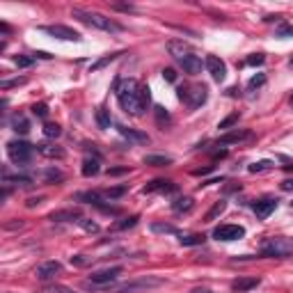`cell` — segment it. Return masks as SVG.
<instances>
[{
    "instance_id": "cell-1",
    "label": "cell",
    "mask_w": 293,
    "mask_h": 293,
    "mask_svg": "<svg viewBox=\"0 0 293 293\" xmlns=\"http://www.w3.org/2000/svg\"><path fill=\"white\" fill-rule=\"evenodd\" d=\"M115 92H117V101H119L121 110H124L126 115H133V117H142L151 103L149 87L140 85L135 78L119 80L117 87H115Z\"/></svg>"
},
{
    "instance_id": "cell-2",
    "label": "cell",
    "mask_w": 293,
    "mask_h": 293,
    "mask_svg": "<svg viewBox=\"0 0 293 293\" xmlns=\"http://www.w3.org/2000/svg\"><path fill=\"white\" fill-rule=\"evenodd\" d=\"M168 53L172 55L174 62H176L185 73H190V76L202 73V58H199L197 53H192L183 42H170L168 44Z\"/></svg>"
},
{
    "instance_id": "cell-3",
    "label": "cell",
    "mask_w": 293,
    "mask_h": 293,
    "mask_svg": "<svg viewBox=\"0 0 293 293\" xmlns=\"http://www.w3.org/2000/svg\"><path fill=\"white\" fill-rule=\"evenodd\" d=\"M71 16L78 18L80 23L90 25V28H96V30L110 32V35H117V32L124 30L119 23H115L113 18H108L106 14H101V12H90V9H80V7H73V9H71Z\"/></svg>"
},
{
    "instance_id": "cell-4",
    "label": "cell",
    "mask_w": 293,
    "mask_h": 293,
    "mask_svg": "<svg viewBox=\"0 0 293 293\" xmlns=\"http://www.w3.org/2000/svg\"><path fill=\"white\" fill-rule=\"evenodd\" d=\"M261 254L268 259H284L293 254V238L287 236H273L261 243Z\"/></svg>"
},
{
    "instance_id": "cell-5",
    "label": "cell",
    "mask_w": 293,
    "mask_h": 293,
    "mask_svg": "<svg viewBox=\"0 0 293 293\" xmlns=\"http://www.w3.org/2000/svg\"><path fill=\"white\" fill-rule=\"evenodd\" d=\"M165 284L163 277H156V275H142V277H135V280L126 282L121 287H117L113 293H140V291H151V289H158Z\"/></svg>"
},
{
    "instance_id": "cell-6",
    "label": "cell",
    "mask_w": 293,
    "mask_h": 293,
    "mask_svg": "<svg viewBox=\"0 0 293 293\" xmlns=\"http://www.w3.org/2000/svg\"><path fill=\"white\" fill-rule=\"evenodd\" d=\"M7 156L14 165H25L32 158V144H28L25 140H12L7 142Z\"/></svg>"
},
{
    "instance_id": "cell-7",
    "label": "cell",
    "mask_w": 293,
    "mask_h": 293,
    "mask_svg": "<svg viewBox=\"0 0 293 293\" xmlns=\"http://www.w3.org/2000/svg\"><path fill=\"white\" fill-rule=\"evenodd\" d=\"M179 99L188 108H199L206 101V87L204 85H183V87H179Z\"/></svg>"
},
{
    "instance_id": "cell-8",
    "label": "cell",
    "mask_w": 293,
    "mask_h": 293,
    "mask_svg": "<svg viewBox=\"0 0 293 293\" xmlns=\"http://www.w3.org/2000/svg\"><path fill=\"white\" fill-rule=\"evenodd\" d=\"M121 273H124L121 266H113V268L96 270V273H92V275H90V284H94V287H106V284H113V282L117 280Z\"/></svg>"
},
{
    "instance_id": "cell-9",
    "label": "cell",
    "mask_w": 293,
    "mask_h": 293,
    "mask_svg": "<svg viewBox=\"0 0 293 293\" xmlns=\"http://www.w3.org/2000/svg\"><path fill=\"white\" fill-rule=\"evenodd\" d=\"M243 236H245V229L240 227V225H220V227L213 229V238L225 240V243H229V240H240Z\"/></svg>"
},
{
    "instance_id": "cell-10",
    "label": "cell",
    "mask_w": 293,
    "mask_h": 293,
    "mask_svg": "<svg viewBox=\"0 0 293 293\" xmlns=\"http://www.w3.org/2000/svg\"><path fill=\"white\" fill-rule=\"evenodd\" d=\"M42 32L55 37V39H62V42H80V39H83L80 32L71 30V28H66V25H44Z\"/></svg>"
},
{
    "instance_id": "cell-11",
    "label": "cell",
    "mask_w": 293,
    "mask_h": 293,
    "mask_svg": "<svg viewBox=\"0 0 293 293\" xmlns=\"http://www.w3.org/2000/svg\"><path fill=\"white\" fill-rule=\"evenodd\" d=\"M204 64H206L211 78H213L216 83H222V80H225V76H227V64H225V62H222L218 55H206Z\"/></svg>"
},
{
    "instance_id": "cell-12",
    "label": "cell",
    "mask_w": 293,
    "mask_h": 293,
    "mask_svg": "<svg viewBox=\"0 0 293 293\" xmlns=\"http://www.w3.org/2000/svg\"><path fill=\"white\" fill-rule=\"evenodd\" d=\"M60 273H62V263L60 261H44L35 268V277L37 280H42V282L53 280V277L60 275Z\"/></svg>"
},
{
    "instance_id": "cell-13",
    "label": "cell",
    "mask_w": 293,
    "mask_h": 293,
    "mask_svg": "<svg viewBox=\"0 0 293 293\" xmlns=\"http://www.w3.org/2000/svg\"><path fill=\"white\" fill-rule=\"evenodd\" d=\"M275 209H277V199H259V202L252 204V211L257 213L259 220H266Z\"/></svg>"
},
{
    "instance_id": "cell-14",
    "label": "cell",
    "mask_w": 293,
    "mask_h": 293,
    "mask_svg": "<svg viewBox=\"0 0 293 293\" xmlns=\"http://www.w3.org/2000/svg\"><path fill=\"white\" fill-rule=\"evenodd\" d=\"M156 190H161V192H174V190H176V185H174L172 181L156 179V181H151V183H147V185L142 188L144 195H149V192H156Z\"/></svg>"
},
{
    "instance_id": "cell-15",
    "label": "cell",
    "mask_w": 293,
    "mask_h": 293,
    "mask_svg": "<svg viewBox=\"0 0 293 293\" xmlns=\"http://www.w3.org/2000/svg\"><path fill=\"white\" fill-rule=\"evenodd\" d=\"M80 218H83V216H80L78 211L66 209V211H53V213L48 216V220H53V222H76V225H78Z\"/></svg>"
},
{
    "instance_id": "cell-16",
    "label": "cell",
    "mask_w": 293,
    "mask_h": 293,
    "mask_svg": "<svg viewBox=\"0 0 293 293\" xmlns=\"http://www.w3.org/2000/svg\"><path fill=\"white\" fill-rule=\"evenodd\" d=\"M37 151L42 156H46V158H64V149L62 147H58V144H51V142H39L37 144Z\"/></svg>"
},
{
    "instance_id": "cell-17",
    "label": "cell",
    "mask_w": 293,
    "mask_h": 293,
    "mask_svg": "<svg viewBox=\"0 0 293 293\" xmlns=\"http://www.w3.org/2000/svg\"><path fill=\"white\" fill-rule=\"evenodd\" d=\"M259 277H238V280L232 284V289L236 293H247V291H252V289H257L259 287Z\"/></svg>"
},
{
    "instance_id": "cell-18",
    "label": "cell",
    "mask_w": 293,
    "mask_h": 293,
    "mask_svg": "<svg viewBox=\"0 0 293 293\" xmlns=\"http://www.w3.org/2000/svg\"><path fill=\"white\" fill-rule=\"evenodd\" d=\"M80 172H83V176H96V174L101 172V161H99V156H87L83 161V168H80Z\"/></svg>"
},
{
    "instance_id": "cell-19",
    "label": "cell",
    "mask_w": 293,
    "mask_h": 293,
    "mask_svg": "<svg viewBox=\"0 0 293 293\" xmlns=\"http://www.w3.org/2000/svg\"><path fill=\"white\" fill-rule=\"evenodd\" d=\"M252 138V133L247 131H232V133H225L218 142L220 144H236V142H243V140H250Z\"/></svg>"
},
{
    "instance_id": "cell-20",
    "label": "cell",
    "mask_w": 293,
    "mask_h": 293,
    "mask_svg": "<svg viewBox=\"0 0 293 293\" xmlns=\"http://www.w3.org/2000/svg\"><path fill=\"white\" fill-rule=\"evenodd\" d=\"M204 240H206V236H204V234H181V236H179V243H181L183 247L202 245Z\"/></svg>"
},
{
    "instance_id": "cell-21",
    "label": "cell",
    "mask_w": 293,
    "mask_h": 293,
    "mask_svg": "<svg viewBox=\"0 0 293 293\" xmlns=\"http://www.w3.org/2000/svg\"><path fill=\"white\" fill-rule=\"evenodd\" d=\"M225 211H227V202H225V199H220V202L213 204V206H211V211L206 213V216H204V222H213V220H218V218H220L222 213H225Z\"/></svg>"
},
{
    "instance_id": "cell-22",
    "label": "cell",
    "mask_w": 293,
    "mask_h": 293,
    "mask_svg": "<svg viewBox=\"0 0 293 293\" xmlns=\"http://www.w3.org/2000/svg\"><path fill=\"white\" fill-rule=\"evenodd\" d=\"M76 199H78V202H85V204H94V206H99V209L103 206V204H101L103 202L101 192H78Z\"/></svg>"
},
{
    "instance_id": "cell-23",
    "label": "cell",
    "mask_w": 293,
    "mask_h": 293,
    "mask_svg": "<svg viewBox=\"0 0 293 293\" xmlns=\"http://www.w3.org/2000/svg\"><path fill=\"white\" fill-rule=\"evenodd\" d=\"M192 206H195L192 197H176L172 202V211H174V213H188Z\"/></svg>"
},
{
    "instance_id": "cell-24",
    "label": "cell",
    "mask_w": 293,
    "mask_h": 293,
    "mask_svg": "<svg viewBox=\"0 0 293 293\" xmlns=\"http://www.w3.org/2000/svg\"><path fill=\"white\" fill-rule=\"evenodd\" d=\"M117 128H119V133L121 135H124V138H128V140H133V142H149V138H147V135H144V133H140V131H133V128H126V126H117Z\"/></svg>"
},
{
    "instance_id": "cell-25",
    "label": "cell",
    "mask_w": 293,
    "mask_h": 293,
    "mask_svg": "<svg viewBox=\"0 0 293 293\" xmlns=\"http://www.w3.org/2000/svg\"><path fill=\"white\" fill-rule=\"evenodd\" d=\"M9 124H12V128L16 133H21V135H25V133L30 131V124H28V119H25L23 115H14Z\"/></svg>"
},
{
    "instance_id": "cell-26",
    "label": "cell",
    "mask_w": 293,
    "mask_h": 293,
    "mask_svg": "<svg viewBox=\"0 0 293 293\" xmlns=\"http://www.w3.org/2000/svg\"><path fill=\"white\" fill-rule=\"evenodd\" d=\"M144 165L165 168V165H172V158H170V156H144Z\"/></svg>"
},
{
    "instance_id": "cell-27",
    "label": "cell",
    "mask_w": 293,
    "mask_h": 293,
    "mask_svg": "<svg viewBox=\"0 0 293 293\" xmlns=\"http://www.w3.org/2000/svg\"><path fill=\"white\" fill-rule=\"evenodd\" d=\"M2 183L9 185V183H18V185H30L32 179L28 176V174H16V176H9V174H2Z\"/></svg>"
},
{
    "instance_id": "cell-28",
    "label": "cell",
    "mask_w": 293,
    "mask_h": 293,
    "mask_svg": "<svg viewBox=\"0 0 293 293\" xmlns=\"http://www.w3.org/2000/svg\"><path fill=\"white\" fill-rule=\"evenodd\" d=\"M126 185H113V188H106V190H101L103 199H119L121 195H126Z\"/></svg>"
},
{
    "instance_id": "cell-29",
    "label": "cell",
    "mask_w": 293,
    "mask_h": 293,
    "mask_svg": "<svg viewBox=\"0 0 293 293\" xmlns=\"http://www.w3.org/2000/svg\"><path fill=\"white\" fill-rule=\"evenodd\" d=\"M96 124H99V128H110V115L106 108L96 110Z\"/></svg>"
},
{
    "instance_id": "cell-30",
    "label": "cell",
    "mask_w": 293,
    "mask_h": 293,
    "mask_svg": "<svg viewBox=\"0 0 293 293\" xmlns=\"http://www.w3.org/2000/svg\"><path fill=\"white\" fill-rule=\"evenodd\" d=\"M156 121L165 128V126L172 124V117H170V113H165V108H161V106H156Z\"/></svg>"
},
{
    "instance_id": "cell-31",
    "label": "cell",
    "mask_w": 293,
    "mask_h": 293,
    "mask_svg": "<svg viewBox=\"0 0 293 293\" xmlns=\"http://www.w3.org/2000/svg\"><path fill=\"white\" fill-rule=\"evenodd\" d=\"M60 133H62L60 124H51V121L44 124V135H46V138H60Z\"/></svg>"
},
{
    "instance_id": "cell-32",
    "label": "cell",
    "mask_w": 293,
    "mask_h": 293,
    "mask_svg": "<svg viewBox=\"0 0 293 293\" xmlns=\"http://www.w3.org/2000/svg\"><path fill=\"white\" fill-rule=\"evenodd\" d=\"M119 55H124V53H113V55H106L103 60L94 62V64H92L90 69H92V71H99V69H103V66H106V64H110V62H115V60H117V58H119Z\"/></svg>"
},
{
    "instance_id": "cell-33",
    "label": "cell",
    "mask_w": 293,
    "mask_h": 293,
    "mask_svg": "<svg viewBox=\"0 0 293 293\" xmlns=\"http://www.w3.org/2000/svg\"><path fill=\"white\" fill-rule=\"evenodd\" d=\"M266 85V76L263 73H257V76H252L250 80H247V90H259V87H263Z\"/></svg>"
},
{
    "instance_id": "cell-34",
    "label": "cell",
    "mask_w": 293,
    "mask_h": 293,
    "mask_svg": "<svg viewBox=\"0 0 293 293\" xmlns=\"http://www.w3.org/2000/svg\"><path fill=\"white\" fill-rule=\"evenodd\" d=\"M94 261V257H87V254H73L71 257V263L78 266V268H85V266H90Z\"/></svg>"
},
{
    "instance_id": "cell-35",
    "label": "cell",
    "mask_w": 293,
    "mask_h": 293,
    "mask_svg": "<svg viewBox=\"0 0 293 293\" xmlns=\"http://www.w3.org/2000/svg\"><path fill=\"white\" fill-rule=\"evenodd\" d=\"M275 37H280V39H289V37H293V25L289 23H280L275 30Z\"/></svg>"
},
{
    "instance_id": "cell-36",
    "label": "cell",
    "mask_w": 293,
    "mask_h": 293,
    "mask_svg": "<svg viewBox=\"0 0 293 293\" xmlns=\"http://www.w3.org/2000/svg\"><path fill=\"white\" fill-rule=\"evenodd\" d=\"M14 64H16L18 69H28V66L35 64V58H28V55H16V58H14Z\"/></svg>"
},
{
    "instance_id": "cell-37",
    "label": "cell",
    "mask_w": 293,
    "mask_h": 293,
    "mask_svg": "<svg viewBox=\"0 0 293 293\" xmlns=\"http://www.w3.org/2000/svg\"><path fill=\"white\" fill-rule=\"evenodd\" d=\"M78 225H80L85 232H90V234H99V229H101L99 225H96V222L87 220V218H80V220H78Z\"/></svg>"
},
{
    "instance_id": "cell-38",
    "label": "cell",
    "mask_w": 293,
    "mask_h": 293,
    "mask_svg": "<svg viewBox=\"0 0 293 293\" xmlns=\"http://www.w3.org/2000/svg\"><path fill=\"white\" fill-rule=\"evenodd\" d=\"M151 232H156V234H176V229H174L172 225H163V222H154V225H151Z\"/></svg>"
},
{
    "instance_id": "cell-39",
    "label": "cell",
    "mask_w": 293,
    "mask_h": 293,
    "mask_svg": "<svg viewBox=\"0 0 293 293\" xmlns=\"http://www.w3.org/2000/svg\"><path fill=\"white\" fill-rule=\"evenodd\" d=\"M62 179H64V174L58 172V170H46V172H44V181H46V183H53V181H62Z\"/></svg>"
},
{
    "instance_id": "cell-40",
    "label": "cell",
    "mask_w": 293,
    "mask_h": 293,
    "mask_svg": "<svg viewBox=\"0 0 293 293\" xmlns=\"http://www.w3.org/2000/svg\"><path fill=\"white\" fill-rule=\"evenodd\" d=\"M39 293H73L71 289L62 287V284H48V287H44Z\"/></svg>"
},
{
    "instance_id": "cell-41",
    "label": "cell",
    "mask_w": 293,
    "mask_h": 293,
    "mask_svg": "<svg viewBox=\"0 0 293 293\" xmlns=\"http://www.w3.org/2000/svg\"><path fill=\"white\" fill-rule=\"evenodd\" d=\"M32 115L39 117V119H46L48 117V106L46 103H35V106H32Z\"/></svg>"
},
{
    "instance_id": "cell-42",
    "label": "cell",
    "mask_w": 293,
    "mask_h": 293,
    "mask_svg": "<svg viewBox=\"0 0 293 293\" xmlns=\"http://www.w3.org/2000/svg\"><path fill=\"white\" fill-rule=\"evenodd\" d=\"M270 168H273V163L270 161H259V163H252L247 170H250L252 174H257V172H263V170H270Z\"/></svg>"
},
{
    "instance_id": "cell-43",
    "label": "cell",
    "mask_w": 293,
    "mask_h": 293,
    "mask_svg": "<svg viewBox=\"0 0 293 293\" xmlns=\"http://www.w3.org/2000/svg\"><path fill=\"white\" fill-rule=\"evenodd\" d=\"M28 80L25 78H16V80H2L0 83V90H9V87H18V85H25Z\"/></svg>"
},
{
    "instance_id": "cell-44",
    "label": "cell",
    "mask_w": 293,
    "mask_h": 293,
    "mask_svg": "<svg viewBox=\"0 0 293 293\" xmlns=\"http://www.w3.org/2000/svg\"><path fill=\"white\" fill-rule=\"evenodd\" d=\"M138 225V216H131V218H126L124 222H117L115 227L117 229H131V227H135Z\"/></svg>"
},
{
    "instance_id": "cell-45",
    "label": "cell",
    "mask_w": 293,
    "mask_h": 293,
    "mask_svg": "<svg viewBox=\"0 0 293 293\" xmlns=\"http://www.w3.org/2000/svg\"><path fill=\"white\" fill-rule=\"evenodd\" d=\"M236 121H238V113H232L227 119H222V121H220V126H218V128H232Z\"/></svg>"
},
{
    "instance_id": "cell-46",
    "label": "cell",
    "mask_w": 293,
    "mask_h": 293,
    "mask_svg": "<svg viewBox=\"0 0 293 293\" xmlns=\"http://www.w3.org/2000/svg\"><path fill=\"white\" fill-rule=\"evenodd\" d=\"M163 78H165L168 83H174V80H176V71H174V69H163Z\"/></svg>"
},
{
    "instance_id": "cell-47",
    "label": "cell",
    "mask_w": 293,
    "mask_h": 293,
    "mask_svg": "<svg viewBox=\"0 0 293 293\" xmlns=\"http://www.w3.org/2000/svg\"><path fill=\"white\" fill-rule=\"evenodd\" d=\"M263 60H266V58H263L261 53H257V55H252V58H247L245 64H263Z\"/></svg>"
},
{
    "instance_id": "cell-48",
    "label": "cell",
    "mask_w": 293,
    "mask_h": 293,
    "mask_svg": "<svg viewBox=\"0 0 293 293\" xmlns=\"http://www.w3.org/2000/svg\"><path fill=\"white\" fill-rule=\"evenodd\" d=\"M113 7L115 9H119V12H133V9H135L133 5H119V2H113Z\"/></svg>"
},
{
    "instance_id": "cell-49",
    "label": "cell",
    "mask_w": 293,
    "mask_h": 293,
    "mask_svg": "<svg viewBox=\"0 0 293 293\" xmlns=\"http://www.w3.org/2000/svg\"><path fill=\"white\" fill-rule=\"evenodd\" d=\"M23 227V222H5V229H9V232H12V229H21Z\"/></svg>"
},
{
    "instance_id": "cell-50",
    "label": "cell",
    "mask_w": 293,
    "mask_h": 293,
    "mask_svg": "<svg viewBox=\"0 0 293 293\" xmlns=\"http://www.w3.org/2000/svg\"><path fill=\"white\" fill-rule=\"evenodd\" d=\"M124 172H128V170H126V168H113V170H108L110 176H117V174H124Z\"/></svg>"
},
{
    "instance_id": "cell-51",
    "label": "cell",
    "mask_w": 293,
    "mask_h": 293,
    "mask_svg": "<svg viewBox=\"0 0 293 293\" xmlns=\"http://www.w3.org/2000/svg\"><path fill=\"white\" fill-rule=\"evenodd\" d=\"M282 190H293V179H287V181H282Z\"/></svg>"
},
{
    "instance_id": "cell-52",
    "label": "cell",
    "mask_w": 293,
    "mask_h": 293,
    "mask_svg": "<svg viewBox=\"0 0 293 293\" xmlns=\"http://www.w3.org/2000/svg\"><path fill=\"white\" fill-rule=\"evenodd\" d=\"M211 170H213V165H209V168H204V170H192V174H195V176H199V174H209Z\"/></svg>"
},
{
    "instance_id": "cell-53",
    "label": "cell",
    "mask_w": 293,
    "mask_h": 293,
    "mask_svg": "<svg viewBox=\"0 0 293 293\" xmlns=\"http://www.w3.org/2000/svg\"><path fill=\"white\" fill-rule=\"evenodd\" d=\"M37 204H42V197H30L28 199V209H32V206H37Z\"/></svg>"
},
{
    "instance_id": "cell-54",
    "label": "cell",
    "mask_w": 293,
    "mask_h": 293,
    "mask_svg": "<svg viewBox=\"0 0 293 293\" xmlns=\"http://www.w3.org/2000/svg\"><path fill=\"white\" fill-rule=\"evenodd\" d=\"M190 293H213L211 289H206V287H197V289H192Z\"/></svg>"
},
{
    "instance_id": "cell-55",
    "label": "cell",
    "mask_w": 293,
    "mask_h": 293,
    "mask_svg": "<svg viewBox=\"0 0 293 293\" xmlns=\"http://www.w3.org/2000/svg\"><path fill=\"white\" fill-rule=\"evenodd\" d=\"M289 64H291V66H293V58H291V60H289Z\"/></svg>"
},
{
    "instance_id": "cell-56",
    "label": "cell",
    "mask_w": 293,
    "mask_h": 293,
    "mask_svg": "<svg viewBox=\"0 0 293 293\" xmlns=\"http://www.w3.org/2000/svg\"><path fill=\"white\" fill-rule=\"evenodd\" d=\"M291 103H293V96H291Z\"/></svg>"
},
{
    "instance_id": "cell-57",
    "label": "cell",
    "mask_w": 293,
    "mask_h": 293,
    "mask_svg": "<svg viewBox=\"0 0 293 293\" xmlns=\"http://www.w3.org/2000/svg\"><path fill=\"white\" fill-rule=\"evenodd\" d=\"M291 206H293V202H291Z\"/></svg>"
}]
</instances>
